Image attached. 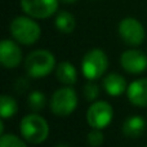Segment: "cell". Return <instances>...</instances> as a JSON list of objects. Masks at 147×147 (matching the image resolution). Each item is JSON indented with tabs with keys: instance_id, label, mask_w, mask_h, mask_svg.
Instances as JSON below:
<instances>
[{
	"instance_id": "1",
	"label": "cell",
	"mask_w": 147,
	"mask_h": 147,
	"mask_svg": "<svg viewBox=\"0 0 147 147\" xmlns=\"http://www.w3.org/2000/svg\"><path fill=\"white\" fill-rule=\"evenodd\" d=\"M9 30L13 38L18 43L25 45L36 43L41 35L40 26L32 20V17H25V16L16 17L10 23Z\"/></svg>"
},
{
	"instance_id": "2",
	"label": "cell",
	"mask_w": 147,
	"mask_h": 147,
	"mask_svg": "<svg viewBox=\"0 0 147 147\" xmlns=\"http://www.w3.org/2000/svg\"><path fill=\"white\" fill-rule=\"evenodd\" d=\"M56 66V58L48 51L39 49L31 52L25 61L27 75L34 79H40L49 75Z\"/></svg>"
},
{
	"instance_id": "3",
	"label": "cell",
	"mask_w": 147,
	"mask_h": 147,
	"mask_svg": "<svg viewBox=\"0 0 147 147\" xmlns=\"http://www.w3.org/2000/svg\"><path fill=\"white\" fill-rule=\"evenodd\" d=\"M20 129L22 137L27 142L38 145L48 138L49 136V125L45 119L36 114L26 115L20 124Z\"/></svg>"
},
{
	"instance_id": "4",
	"label": "cell",
	"mask_w": 147,
	"mask_h": 147,
	"mask_svg": "<svg viewBox=\"0 0 147 147\" xmlns=\"http://www.w3.org/2000/svg\"><path fill=\"white\" fill-rule=\"evenodd\" d=\"M109 67V59L103 51L92 49L84 56L81 61V71L88 80L99 79Z\"/></svg>"
},
{
	"instance_id": "5",
	"label": "cell",
	"mask_w": 147,
	"mask_h": 147,
	"mask_svg": "<svg viewBox=\"0 0 147 147\" xmlns=\"http://www.w3.org/2000/svg\"><path fill=\"white\" fill-rule=\"evenodd\" d=\"M78 106V94L70 86L59 88L51 99V111L57 116H69Z\"/></svg>"
},
{
	"instance_id": "6",
	"label": "cell",
	"mask_w": 147,
	"mask_h": 147,
	"mask_svg": "<svg viewBox=\"0 0 147 147\" xmlns=\"http://www.w3.org/2000/svg\"><path fill=\"white\" fill-rule=\"evenodd\" d=\"M114 116V109L106 101H97L88 109L86 120L90 128L103 129L111 123Z\"/></svg>"
},
{
	"instance_id": "7",
	"label": "cell",
	"mask_w": 147,
	"mask_h": 147,
	"mask_svg": "<svg viewBox=\"0 0 147 147\" xmlns=\"http://www.w3.org/2000/svg\"><path fill=\"white\" fill-rule=\"evenodd\" d=\"M119 35L123 39V41L127 43L128 45L137 47L143 43L146 32L140 21L128 17L121 20V22L119 23Z\"/></svg>"
},
{
	"instance_id": "8",
	"label": "cell",
	"mask_w": 147,
	"mask_h": 147,
	"mask_svg": "<svg viewBox=\"0 0 147 147\" xmlns=\"http://www.w3.org/2000/svg\"><path fill=\"white\" fill-rule=\"evenodd\" d=\"M58 1L59 0H21V8L30 17L44 20L57 12Z\"/></svg>"
},
{
	"instance_id": "9",
	"label": "cell",
	"mask_w": 147,
	"mask_h": 147,
	"mask_svg": "<svg viewBox=\"0 0 147 147\" xmlns=\"http://www.w3.org/2000/svg\"><path fill=\"white\" fill-rule=\"evenodd\" d=\"M120 65L129 74H141L147 69V56L138 49H129L120 56Z\"/></svg>"
},
{
	"instance_id": "10",
	"label": "cell",
	"mask_w": 147,
	"mask_h": 147,
	"mask_svg": "<svg viewBox=\"0 0 147 147\" xmlns=\"http://www.w3.org/2000/svg\"><path fill=\"white\" fill-rule=\"evenodd\" d=\"M22 61V51L12 40H3L0 44V62L5 69H16Z\"/></svg>"
},
{
	"instance_id": "11",
	"label": "cell",
	"mask_w": 147,
	"mask_h": 147,
	"mask_svg": "<svg viewBox=\"0 0 147 147\" xmlns=\"http://www.w3.org/2000/svg\"><path fill=\"white\" fill-rule=\"evenodd\" d=\"M130 103L138 107H147V79H138L130 83L127 89Z\"/></svg>"
},
{
	"instance_id": "12",
	"label": "cell",
	"mask_w": 147,
	"mask_h": 147,
	"mask_svg": "<svg viewBox=\"0 0 147 147\" xmlns=\"http://www.w3.org/2000/svg\"><path fill=\"white\" fill-rule=\"evenodd\" d=\"M146 129V120L142 116H129L124 123H123V133L128 138H138L143 134Z\"/></svg>"
},
{
	"instance_id": "13",
	"label": "cell",
	"mask_w": 147,
	"mask_h": 147,
	"mask_svg": "<svg viewBox=\"0 0 147 147\" xmlns=\"http://www.w3.org/2000/svg\"><path fill=\"white\" fill-rule=\"evenodd\" d=\"M103 88L110 96H120L127 90V81L119 74H109L103 79Z\"/></svg>"
},
{
	"instance_id": "14",
	"label": "cell",
	"mask_w": 147,
	"mask_h": 147,
	"mask_svg": "<svg viewBox=\"0 0 147 147\" xmlns=\"http://www.w3.org/2000/svg\"><path fill=\"white\" fill-rule=\"evenodd\" d=\"M56 76H57V79H58V81L66 84V85H72V84H75L76 80H78L76 69L70 62H61V63L57 66Z\"/></svg>"
},
{
	"instance_id": "15",
	"label": "cell",
	"mask_w": 147,
	"mask_h": 147,
	"mask_svg": "<svg viewBox=\"0 0 147 147\" xmlns=\"http://www.w3.org/2000/svg\"><path fill=\"white\" fill-rule=\"evenodd\" d=\"M56 27L59 32L70 34L75 28V18L70 12H59L56 17Z\"/></svg>"
},
{
	"instance_id": "16",
	"label": "cell",
	"mask_w": 147,
	"mask_h": 147,
	"mask_svg": "<svg viewBox=\"0 0 147 147\" xmlns=\"http://www.w3.org/2000/svg\"><path fill=\"white\" fill-rule=\"evenodd\" d=\"M17 111H18V105L16 102V99L12 98L10 96L3 94L0 97V114H1L3 119L12 117Z\"/></svg>"
},
{
	"instance_id": "17",
	"label": "cell",
	"mask_w": 147,
	"mask_h": 147,
	"mask_svg": "<svg viewBox=\"0 0 147 147\" xmlns=\"http://www.w3.org/2000/svg\"><path fill=\"white\" fill-rule=\"evenodd\" d=\"M45 103H47V98H45V94L41 93L39 90H34L30 93L27 98V105L32 111L38 112V111H41V110L45 107Z\"/></svg>"
},
{
	"instance_id": "18",
	"label": "cell",
	"mask_w": 147,
	"mask_h": 147,
	"mask_svg": "<svg viewBox=\"0 0 147 147\" xmlns=\"http://www.w3.org/2000/svg\"><path fill=\"white\" fill-rule=\"evenodd\" d=\"M0 147H27L21 138L14 134H3L0 140Z\"/></svg>"
},
{
	"instance_id": "19",
	"label": "cell",
	"mask_w": 147,
	"mask_h": 147,
	"mask_svg": "<svg viewBox=\"0 0 147 147\" xmlns=\"http://www.w3.org/2000/svg\"><path fill=\"white\" fill-rule=\"evenodd\" d=\"M105 142V136L101 132V129H94L92 128V130L88 133V143L93 147H98Z\"/></svg>"
},
{
	"instance_id": "20",
	"label": "cell",
	"mask_w": 147,
	"mask_h": 147,
	"mask_svg": "<svg viewBox=\"0 0 147 147\" xmlns=\"http://www.w3.org/2000/svg\"><path fill=\"white\" fill-rule=\"evenodd\" d=\"M83 93H84V97H85L86 101L93 102L99 97V86L94 83H88L84 86Z\"/></svg>"
},
{
	"instance_id": "21",
	"label": "cell",
	"mask_w": 147,
	"mask_h": 147,
	"mask_svg": "<svg viewBox=\"0 0 147 147\" xmlns=\"http://www.w3.org/2000/svg\"><path fill=\"white\" fill-rule=\"evenodd\" d=\"M27 86H28L27 80H26V79H23V78H20L17 81H16V84H14V88H16V90H17L18 93H22V92H25Z\"/></svg>"
},
{
	"instance_id": "22",
	"label": "cell",
	"mask_w": 147,
	"mask_h": 147,
	"mask_svg": "<svg viewBox=\"0 0 147 147\" xmlns=\"http://www.w3.org/2000/svg\"><path fill=\"white\" fill-rule=\"evenodd\" d=\"M59 1L65 3V4H71V3H75L76 0H59Z\"/></svg>"
},
{
	"instance_id": "23",
	"label": "cell",
	"mask_w": 147,
	"mask_h": 147,
	"mask_svg": "<svg viewBox=\"0 0 147 147\" xmlns=\"http://www.w3.org/2000/svg\"><path fill=\"white\" fill-rule=\"evenodd\" d=\"M56 147H70V146H67V145H57Z\"/></svg>"
}]
</instances>
